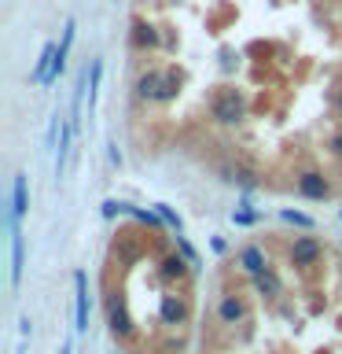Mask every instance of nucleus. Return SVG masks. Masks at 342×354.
<instances>
[{"mask_svg": "<svg viewBox=\"0 0 342 354\" xmlns=\"http://www.w3.org/2000/svg\"><path fill=\"white\" fill-rule=\"evenodd\" d=\"M320 254H324V243L316 236H294V243H291V262L294 266H316Z\"/></svg>", "mask_w": 342, "mask_h": 354, "instance_id": "4", "label": "nucleus"}, {"mask_svg": "<svg viewBox=\"0 0 342 354\" xmlns=\"http://www.w3.org/2000/svg\"><path fill=\"white\" fill-rule=\"evenodd\" d=\"M154 210H159V214H162L165 221H170V225H173L177 232H181V218H177V214H173V210H170V207H165V203H159V207H154Z\"/></svg>", "mask_w": 342, "mask_h": 354, "instance_id": "19", "label": "nucleus"}, {"mask_svg": "<svg viewBox=\"0 0 342 354\" xmlns=\"http://www.w3.org/2000/svg\"><path fill=\"white\" fill-rule=\"evenodd\" d=\"M30 210V192H26V174H15V185H11V214L8 221H22Z\"/></svg>", "mask_w": 342, "mask_h": 354, "instance_id": "9", "label": "nucleus"}, {"mask_svg": "<svg viewBox=\"0 0 342 354\" xmlns=\"http://www.w3.org/2000/svg\"><path fill=\"white\" fill-rule=\"evenodd\" d=\"M217 317H221V325H239V321L247 317V303H243L239 295H225L217 303Z\"/></svg>", "mask_w": 342, "mask_h": 354, "instance_id": "10", "label": "nucleus"}, {"mask_svg": "<svg viewBox=\"0 0 342 354\" xmlns=\"http://www.w3.org/2000/svg\"><path fill=\"white\" fill-rule=\"evenodd\" d=\"M159 314H162L165 325H188V317H192V303H188L184 295H162Z\"/></svg>", "mask_w": 342, "mask_h": 354, "instance_id": "5", "label": "nucleus"}, {"mask_svg": "<svg viewBox=\"0 0 342 354\" xmlns=\"http://www.w3.org/2000/svg\"><path fill=\"white\" fill-rule=\"evenodd\" d=\"M137 100H143V104H170V100H177V93H181V77H177L173 71H159V66H151V71L137 74Z\"/></svg>", "mask_w": 342, "mask_h": 354, "instance_id": "1", "label": "nucleus"}, {"mask_svg": "<svg viewBox=\"0 0 342 354\" xmlns=\"http://www.w3.org/2000/svg\"><path fill=\"white\" fill-rule=\"evenodd\" d=\"M59 354H74V343H70V339H66V343H63V347H59Z\"/></svg>", "mask_w": 342, "mask_h": 354, "instance_id": "21", "label": "nucleus"}, {"mask_svg": "<svg viewBox=\"0 0 342 354\" xmlns=\"http://www.w3.org/2000/svg\"><path fill=\"white\" fill-rule=\"evenodd\" d=\"M254 288H258V295H265V299H276L283 292V284H280V277H276V270L269 266V270H261L258 277H254Z\"/></svg>", "mask_w": 342, "mask_h": 354, "instance_id": "14", "label": "nucleus"}, {"mask_svg": "<svg viewBox=\"0 0 342 354\" xmlns=\"http://www.w3.org/2000/svg\"><path fill=\"white\" fill-rule=\"evenodd\" d=\"M328 148H331V155H335V159H342V133H335V137L328 140Z\"/></svg>", "mask_w": 342, "mask_h": 354, "instance_id": "20", "label": "nucleus"}, {"mask_svg": "<svg viewBox=\"0 0 342 354\" xmlns=\"http://www.w3.org/2000/svg\"><path fill=\"white\" fill-rule=\"evenodd\" d=\"M74 295H77V306H74V332L81 336V332H88V281H85L81 270L74 273Z\"/></svg>", "mask_w": 342, "mask_h": 354, "instance_id": "6", "label": "nucleus"}, {"mask_svg": "<svg viewBox=\"0 0 342 354\" xmlns=\"http://www.w3.org/2000/svg\"><path fill=\"white\" fill-rule=\"evenodd\" d=\"M225 174H228L225 181H232V185H239V188H254V185H258V174H254L250 166H243V162H236V166H228Z\"/></svg>", "mask_w": 342, "mask_h": 354, "instance_id": "15", "label": "nucleus"}, {"mask_svg": "<svg viewBox=\"0 0 342 354\" xmlns=\"http://www.w3.org/2000/svg\"><path fill=\"white\" fill-rule=\"evenodd\" d=\"M298 192H302L305 199H328L331 185L320 170H305V174H298Z\"/></svg>", "mask_w": 342, "mask_h": 354, "instance_id": "7", "label": "nucleus"}, {"mask_svg": "<svg viewBox=\"0 0 342 354\" xmlns=\"http://www.w3.org/2000/svg\"><path fill=\"white\" fill-rule=\"evenodd\" d=\"M162 281H170V284H181V281H188V273H192V262L188 259H181V254H165L162 259Z\"/></svg>", "mask_w": 342, "mask_h": 354, "instance_id": "11", "label": "nucleus"}, {"mask_svg": "<svg viewBox=\"0 0 342 354\" xmlns=\"http://www.w3.org/2000/svg\"><path fill=\"white\" fill-rule=\"evenodd\" d=\"M283 221H291V225H302V229H313V221L305 214H294V210H283Z\"/></svg>", "mask_w": 342, "mask_h": 354, "instance_id": "18", "label": "nucleus"}, {"mask_svg": "<svg viewBox=\"0 0 342 354\" xmlns=\"http://www.w3.org/2000/svg\"><path fill=\"white\" fill-rule=\"evenodd\" d=\"M129 44H132L137 52H154V48L162 44V33H159V26H151L148 19L137 15V19L129 22Z\"/></svg>", "mask_w": 342, "mask_h": 354, "instance_id": "3", "label": "nucleus"}, {"mask_svg": "<svg viewBox=\"0 0 342 354\" xmlns=\"http://www.w3.org/2000/svg\"><path fill=\"white\" fill-rule=\"evenodd\" d=\"M22 266H26V240H22L19 221H11V284L22 281Z\"/></svg>", "mask_w": 342, "mask_h": 354, "instance_id": "8", "label": "nucleus"}, {"mask_svg": "<svg viewBox=\"0 0 342 354\" xmlns=\"http://www.w3.org/2000/svg\"><path fill=\"white\" fill-rule=\"evenodd\" d=\"M99 77H103V59H92V63H88V107L96 104V93H99Z\"/></svg>", "mask_w": 342, "mask_h": 354, "instance_id": "17", "label": "nucleus"}, {"mask_svg": "<svg viewBox=\"0 0 342 354\" xmlns=\"http://www.w3.org/2000/svg\"><path fill=\"white\" fill-rule=\"evenodd\" d=\"M239 266H243V270H247L250 277H258L261 270H269V262H265V251H261V248H254V243L239 251Z\"/></svg>", "mask_w": 342, "mask_h": 354, "instance_id": "13", "label": "nucleus"}, {"mask_svg": "<svg viewBox=\"0 0 342 354\" xmlns=\"http://www.w3.org/2000/svg\"><path fill=\"white\" fill-rule=\"evenodd\" d=\"M52 63H55V44H44L41 55H37V63H33V74H30V82L33 85H48V77H52Z\"/></svg>", "mask_w": 342, "mask_h": 354, "instance_id": "12", "label": "nucleus"}, {"mask_svg": "<svg viewBox=\"0 0 342 354\" xmlns=\"http://www.w3.org/2000/svg\"><path fill=\"white\" fill-rule=\"evenodd\" d=\"M339 115H342V88H339Z\"/></svg>", "mask_w": 342, "mask_h": 354, "instance_id": "22", "label": "nucleus"}, {"mask_svg": "<svg viewBox=\"0 0 342 354\" xmlns=\"http://www.w3.org/2000/svg\"><path fill=\"white\" fill-rule=\"evenodd\" d=\"M110 332H114L118 339H129V332H132V325H129V317H125V310H121V303H110Z\"/></svg>", "mask_w": 342, "mask_h": 354, "instance_id": "16", "label": "nucleus"}, {"mask_svg": "<svg viewBox=\"0 0 342 354\" xmlns=\"http://www.w3.org/2000/svg\"><path fill=\"white\" fill-rule=\"evenodd\" d=\"M210 118L217 126H239L247 118V96L239 88H217L214 100H210Z\"/></svg>", "mask_w": 342, "mask_h": 354, "instance_id": "2", "label": "nucleus"}]
</instances>
